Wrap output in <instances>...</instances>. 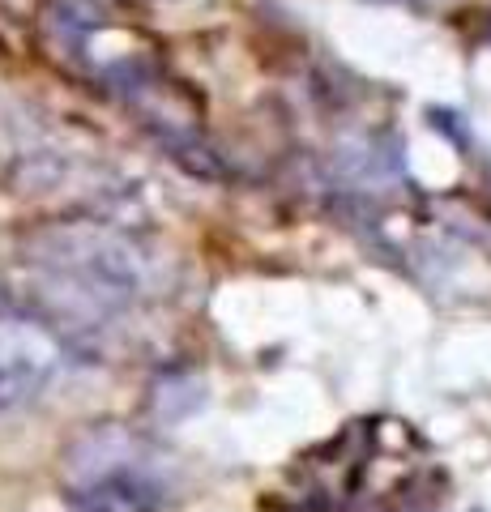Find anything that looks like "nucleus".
Returning <instances> with one entry per match:
<instances>
[{"instance_id":"nucleus-1","label":"nucleus","mask_w":491,"mask_h":512,"mask_svg":"<svg viewBox=\"0 0 491 512\" xmlns=\"http://www.w3.org/2000/svg\"><path fill=\"white\" fill-rule=\"evenodd\" d=\"M60 487L73 512H163L176 504L171 461L124 427H90L77 436Z\"/></svg>"},{"instance_id":"nucleus-2","label":"nucleus","mask_w":491,"mask_h":512,"mask_svg":"<svg viewBox=\"0 0 491 512\" xmlns=\"http://www.w3.org/2000/svg\"><path fill=\"white\" fill-rule=\"evenodd\" d=\"M47 355L30 346L22 333H0V406H18L26 397L39 393L47 380Z\"/></svg>"}]
</instances>
